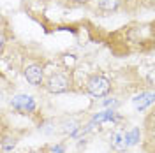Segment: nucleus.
Instances as JSON below:
<instances>
[{
	"instance_id": "nucleus-7",
	"label": "nucleus",
	"mask_w": 155,
	"mask_h": 153,
	"mask_svg": "<svg viewBox=\"0 0 155 153\" xmlns=\"http://www.w3.org/2000/svg\"><path fill=\"white\" fill-rule=\"evenodd\" d=\"M120 2H122V0H99V9L111 12V11H116V9H118Z\"/></svg>"
},
{
	"instance_id": "nucleus-10",
	"label": "nucleus",
	"mask_w": 155,
	"mask_h": 153,
	"mask_svg": "<svg viewBox=\"0 0 155 153\" xmlns=\"http://www.w3.org/2000/svg\"><path fill=\"white\" fill-rule=\"evenodd\" d=\"M14 144H16V139H9V137H5L4 143H2V150L7 151V150H11V148H14Z\"/></svg>"
},
{
	"instance_id": "nucleus-3",
	"label": "nucleus",
	"mask_w": 155,
	"mask_h": 153,
	"mask_svg": "<svg viewBox=\"0 0 155 153\" xmlns=\"http://www.w3.org/2000/svg\"><path fill=\"white\" fill-rule=\"evenodd\" d=\"M46 88H48V92H51V93H64L69 88L67 76H64V74H53V76L48 79Z\"/></svg>"
},
{
	"instance_id": "nucleus-9",
	"label": "nucleus",
	"mask_w": 155,
	"mask_h": 153,
	"mask_svg": "<svg viewBox=\"0 0 155 153\" xmlns=\"http://www.w3.org/2000/svg\"><path fill=\"white\" fill-rule=\"evenodd\" d=\"M113 146H115V148H120V150L127 146L125 134H124V132H116V134H115V137H113Z\"/></svg>"
},
{
	"instance_id": "nucleus-6",
	"label": "nucleus",
	"mask_w": 155,
	"mask_h": 153,
	"mask_svg": "<svg viewBox=\"0 0 155 153\" xmlns=\"http://www.w3.org/2000/svg\"><path fill=\"white\" fill-rule=\"evenodd\" d=\"M107 120H115V111H102V113H97L88 127H92L94 123H102V122H107Z\"/></svg>"
},
{
	"instance_id": "nucleus-13",
	"label": "nucleus",
	"mask_w": 155,
	"mask_h": 153,
	"mask_svg": "<svg viewBox=\"0 0 155 153\" xmlns=\"http://www.w3.org/2000/svg\"><path fill=\"white\" fill-rule=\"evenodd\" d=\"M74 2H78V4H85V2H88V0H74Z\"/></svg>"
},
{
	"instance_id": "nucleus-11",
	"label": "nucleus",
	"mask_w": 155,
	"mask_h": 153,
	"mask_svg": "<svg viewBox=\"0 0 155 153\" xmlns=\"http://www.w3.org/2000/svg\"><path fill=\"white\" fill-rule=\"evenodd\" d=\"M48 153H64V148H62L60 144H55V146H51V148H49Z\"/></svg>"
},
{
	"instance_id": "nucleus-12",
	"label": "nucleus",
	"mask_w": 155,
	"mask_h": 153,
	"mask_svg": "<svg viewBox=\"0 0 155 153\" xmlns=\"http://www.w3.org/2000/svg\"><path fill=\"white\" fill-rule=\"evenodd\" d=\"M148 81H150L152 85H155V69H152V70L148 72Z\"/></svg>"
},
{
	"instance_id": "nucleus-2",
	"label": "nucleus",
	"mask_w": 155,
	"mask_h": 153,
	"mask_svg": "<svg viewBox=\"0 0 155 153\" xmlns=\"http://www.w3.org/2000/svg\"><path fill=\"white\" fill-rule=\"evenodd\" d=\"M23 74H25V77H27V81H28L30 85H34V86L42 85L44 70H42V67L39 63H30V65H27L25 70H23Z\"/></svg>"
},
{
	"instance_id": "nucleus-5",
	"label": "nucleus",
	"mask_w": 155,
	"mask_h": 153,
	"mask_svg": "<svg viewBox=\"0 0 155 153\" xmlns=\"http://www.w3.org/2000/svg\"><path fill=\"white\" fill-rule=\"evenodd\" d=\"M155 102V93L153 92H143V93H139V95H136L132 99V104H134L136 109H139V111H143L146 109L150 104H153Z\"/></svg>"
},
{
	"instance_id": "nucleus-4",
	"label": "nucleus",
	"mask_w": 155,
	"mask_h": 153,
	"mask_svg": "<svg viewBox=\"0 0 155 153\" xmlns=\"http://www.w3.org/2000/svg\"><path fill=\"white\" fill-rule=\"evenodd\" d=\"M12 107L18 109L21 113H32L35 109V100L32 99L30 95H16L12 97Z\"/></svg>"
},
{
	"instance_id": "nucleus-8",
	"label": "nucleus",
	"mask_w": 155,
	"mask_h": 153,
	"mask_svg": "<svg viewBox=\"0 0 155 153\" xmlns=\"http://www.w3.org/2000/svg\"><path fill=\"white\" fill-rule=\"evenodd\" d=\"M139 129H132V130H129V132H125V143L127 146H134V144H137V141H139Z\"/></svg>"
},
{
	"instance_id": "nucleus-1",
	"label": "nucleus",
	"mask_w": 155,
	"mask_h": 153,
	"mask_svg": "<svg viewBox=\"0 0 155 153\" xmlns=\"http://www.w3.org/2000/svg\"><path fill=\"white\" fill-rule=\"evenodd\" d=\"M87 90L92 97H106L111 90V83L104 76H92L87 83Z\"/></svg>"
}]
</instances>
